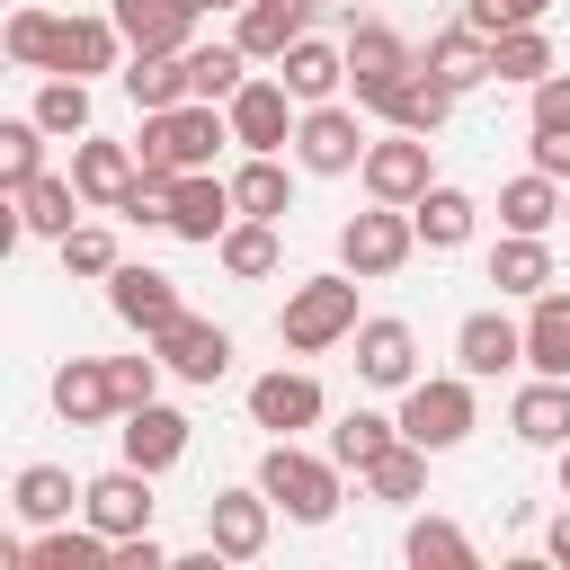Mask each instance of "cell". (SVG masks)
<instances>
[{
  "mask_svg": "<svg viewBox=\"0 0 570 570\" xmlns=\"http://www.w3.org/2000/svg\"><path fill=\"white\" fill-rule=\"evenodd\" d=\"M160 347L151 356H107V383H116V410H142V401H160Z\"/></svg>",
  "mask_w": 570,
  "mask_h": 570,
  "instance_id": "7dc6e473",
  "label": "cell"
},
{
  "mask_svg": "<svg viewBox=\"0 0 570 570\" xmlns=\"http://www.w3.org/2000/svg\"><path fill=\"white\" fill-rule=\"evenodd\" d=\"M214 9H249V0H214Z\"/></svg>",
  "mask_w": 570,
  "mask_h": 570,
  "instance_id": "9f6ffc18",
  "label": "cell"
},
{
  "mask_svg": "<svg viewBox=\"0 0 570 570\" xmlns=\"http://www.w3.org/2000/svg\"><path fill=\"white\" fill-rule=\"evenodd\" d=\"M116 570H169V543H160L151 525H142V534H125V543H116Z\"/></svg>",
  "mask_w": 570,
  "mask_h": 570,
  "instance_id": "f907efd6",
  "label": "cell"
},
{
  "mask_svg": "<svg viewBox=\"0 0 570 570\" xmlns=\"http://www.w3.org/2000/svg\"><path fill=\"white\" fill-rule=\"evenodd\" d=\"M410 249H419V223H410V205H365V214H347L338 223V267L347 276H401L410 267Z\"/></svg>",
  "mask_w": 570,
  "mask_h": 570,
  "instance_id": "5b68a950",
  "label": "cell"
},
{
  "mask_svg": "<svg viewBox=\"0 0 570 570\" xmlns=\"http://www.w3.org/2000/svg\"><path fill=\"white\" fill-rule=\"evenodd\" d=\"M472 214H481V205H472L463 187H445V178L410 205V223H419V240H428V249H463V240H472Z\"/></svg>",
  "mask_w": 570,
  "mask_h": 570,
  "instance_id": "d590c367",
  "label": "cell"
},
{
  "mask_svg": "<svg viewBox=\"0 0 570 570\" xmlns=\"http://www.w3.org/2000/svg\"><path fill=\"white\" fill-rule=\"evenodd\" d=\"M80 517L98 525V534H142L151 525V472L142 463H116V472H98V481H80Z\"/></svg>",
  "mask_w": 570,
  "mask_h": 570,
  "instance_id": "7c38bea8",
  "label": "cell"
},
{
  "mask_svg": "<svg viewBox=\"0 0 570 570\" xmlns=\"http://www.w3.org/2000/svg\"><path fill=\"white\" fill-rule=\"evenodd\" d=\"M116 53H134L116 18H62V27H53V53H45V71H71V80H89V71H116Z\"/></svg>",
  "mask_w": 570,
  "mask_h": 570,
  "instance_id": "d6986e66",
  "label": "cell"
},
{
  "mask_svg": "<svg viewBox=\"0 0 570 570\" xmlns=\"http://www.w3.org/2000/svg\"><path fill=\"white\" fill-rule=\"evenodd\" d=\"M125 98H134L142 116L187 107V53H134V62H125Z\"/></svg>",
  "mask_w": 570,
  "mask_h": 570,
  "instance_id": "836d02e7",
  "label": "cell"
},
{
  "mask_svg": "<svg viewBox=\"0 0 570 570\" xmlns=\"http://www.w3.org/2000/svg\"><path fill=\"white\" fill-rule=\"evenodd\" d=\"M356 285L365 276H303L294 294H285V321H276V338L294 347V356H321V347H338V338H356Z\"/></svg>",
  "mask_w": 570,
  "mask_h": 570,
  "instance_id": "7a4b0ae2",
  "label": "cell"
},
{
  "mask_svg": "<svg viewBox=\"0 0 570 570\" xmlns=\"http://www.w3.org/2000/svg\"><path fill=\"white\" fill-rule=\"evenodd\" d=\"M312 9H321V0H249L240 27H232V45H240L249 62H276L294 36H312Z\"/></svg>",
  "mask_w": 570,
  "mask_h": 570,
  "instance_id": "484cf974",
  "label": "cell"
},
{
  "mask_svg": "<svg viewBox=\"0 0 570 570\" xmlns=\"http://www.w3.org/2000/svg\"><path fill=\"white\" fill-rule=\"evenodd\" d=\"M321 383L303 374V365H276V374H258L249 383V428H267V436H294V428H321Z\"/></svg>",
  "mask_w": 570,
  "mask_h": 570,
  "instance_id": "2e32d148",
  "label": "cell"
},
{
  "mask_svg": "<svg viewBox=\"0 0 570 570\" xmlns=\"http://www.w3.org/2000/svg\"><path fill=\"white\" fill-rule=\"evenodd\" d=\"M401 71H419V53H410L383 18H356V27H347V89H356V107H365V116L383 107V89H392Z\"/></svg>",
  "mask_w": 570,
  "mask_h": 570,
  "instance_id": "30bf717a",
  "label": "cell"
},
{
  "mask_svg": "<svg viewBox=\"0 0 570 570\" xmlns=\"http://www.w3.org/2000/svg\"><path fill=\"white\" fill-rule=\"evenodd\" d=\"M543 71H552V36H543V18H534V27H499V36H490V80L534 89Z\"/></svg>",
  "mask_w": 570,
  "mask_h": 570,
  "instance_id": "d6a6232c",
  "label": "cell"
},
{
  "mask_svg": "<svg viewBox=\"0 0 570 570\" xmlns=\"http://www.w3.org/2000/svg\"><path fill=\"white\" fill-rule=\"evenodd\" d=\"M525 116H534V134H570V71H543L525 89Z\"/></svg>",
  "mask_w": 570,
  "mask_h": 570,
  "instance_id": "c3c4849f",
  "label": "cell"
},
{
  "mask_svg": "<svg viewBox=\"0 0 570 570\" xmlns=\"http://www.w3.org/2000/svg\"><path fill=\"white\" fill-rule=\"evenodd\" d=\"M232 205L258 214V223H285V214H294V169H285L276 151H249V160L232 169Z\"/></svg>",
  "mask_w": 570,
  "mask_h": 570,
  "instance_id": "f546056e",
  "label": "cell"
},
{
  "mask_svg": "<svg viewBox=\"0 0 570 570\" xmlns=\"http://www.w3.org/2000/svg\"><path fill=\"white\" fill-rule=\"evenodd\" d=\"M71 178H80V196H89L98 214H116L125 187L142 178V160H134V142H98V134H80V142H71Z\"/></svg>",
  "mask_w": 570,
  "mask_h": 570,
  "instance_id": "ffe728a7",
  "label": "cell"
},
{
  "mask_svg": "<svg viewBox=\"0 0 570 570\" xmlns=\"http://www.w3.org/2000/svg\"><path fill=\"white\" fill-rule=\"evenodd\" d=\"M401 552H410V570H472V534L454 517H419L401 534Z\"/></svg>",
  "mask_w": 570,
  "mask_h": 570,
  "instance_id": "b9f144b4",
  "label": "cell"
},
{
  "mask_svg": "<svg viewBox=\"0 0 570 570\" xmlns=\"http://www.w3.org/2000/svg\"><path fill=\"white\" fill-rule=\"evenodd\" d=\"M258 490H267L294 525H330V508H338V463H330V454H303L294 436H276V445L258 454Z\"/></svg>",
  "mask_w": 570,
  "mask_h": 570,
  "instance_id": "3957f363",
  "label": "cell"
},
{
  "mask_svg": "<svg viewBox=\"0 0 570 570\" xmlns=\"http://www.w3.org/2000/svg\"><path fill=\"white\" fill-rule=\"evenodd\" d=\"M214 258H223V276H240V285H258V276H276V223H258V214H240L223 240H214Z\"/></svg>",
  "mask_w": 570,
  "mask_h": 570,
  "instance_id": "ab89813d",
  "label": "cell"
},
{
  "mask_svg": "<svg viewBox=\"0 0 570 570\" xmlns=\"http://www.w3.org/2000/svg\"><path fill=\"white\" fill-rule=\"evenodd\" d=\"M543 552H552V561H561V570H570V508H561V517H552V525H543Z\"/></svg>",
  "mask_w": 570,
  "mask_h": 570,
  "instance_id": "f5cc1de1",
  "label": "cell"
},
{
  "mask_svg": "<svg viewBox=\"0 0 570 570\" xmlns=\"http://www.w3.org/2000/svg\"><path fill=\"white\" fill-rule=\"evenodd\" d=\"M552 0H463V27H481V36H499V27H534Z\"/></svg>",
  "mask_w": 570,
  "mask_h": 570,
  "instance_id": "681fc988",
  "label": "cell"
},
{
  "mask_svg": "<svg viewBox=\"0 0 570 570\" xmlns=\"http://www.w3.org/2000/svg\"><path fill=\"white\" fill-rule=\"evenodd\" d=\"M276 80L303 98V107H321V98H338L347 89V45H321V36H294L285 53H276Z\"/></svg>",
  "mask_w": 570,
  "mask_h": 570,
  "instance_id": "603a6c76",
  "label": "cell"
},
{
  "mask_svg": "<svg viewBox=\"0 0 570 570\" xmlns=\"http://www.w3.org/2000/svg\"><path fill=\"white\" fill-rule=\"evenodd\" d=\"M232 223H240V205H232V178H214V169H178V178H169V232H178V240L214 249Z\"/></svg>",
  "mask_w": 570,
  "mask_h": 570,
  "instance_id": "8fae6325",
  "label": "cell"
},
{
  "mask_svg": "<svg viewBox=\"0 0 570 570\" xmlns=\"http://www.w3.org/2000/svg\"><path fill=\"white\" fill-rule=\"evenodd\" d=\"M525 365L534 374H570V294H534V312H525Z\"/></svg>",
  "mask_w": 570,
  "mask_h": 570,
  "instance_id": "1f68e13d",
  "label": "cell"
},
{
  "mask_svg": "<svg viewBox=\"0 0 570 570\" xmlns=\"http://www.w3.org/2000/svg\"><path fill=\"white\" fill-rule=\"evenodd\" d=\"M53 249H62V276H116V267H125V249H116L107 223H71Z\"/></svg>",
  "mask_w": 570,
  "mask_h": 570,
  "instance_id": "ee69618b",
  "label": "cell"
},
{
  "mask_svg": "<svg viewBox=\"0 0 570 570\" xmlns=\"http://www.w3.org/2000/svg\"><path fill=\"white\" fill-rule=\"evenodd\" d=\"M27 570H116V534H98V525H36V543H27Z\"/></svg>",
  "mask_w": 570,
  "mask_h": 570,
  "instance_id": "83f0119b",
  "label": "cell"
},
{
  "mask_svg": "<svg viewBox=\"0 0 570 570\" xmlns=\"http://www.w3.org/2000/svg\"><path fill=\"white\" fill-rule=\"evenodd\" d=\"M107 303H116V321L125 330H142V338H160L187 303H178V276H160V267H142V258H125L116 276H107Z\"/></svg>",
  "mask_w": 570,
  "mask_h": 570,
  "instance_id": "4fadbf2b",
  "label": "cell"
},
{
  "mask_svg": "<svg viewBox=\"0 0 570 570\" xmlns=\"http://www.w3.org/2000/svg\"><path fill=\"white\" fill-rule=\"evenodd\" d=\"M508 428H517V445H570V374H534L517 401H508Z\"/></svg>",
  "mask_w": 570,
  "mask_h": 570,
  "instance_id": "7402d4cb",
  "label": "cell"
},
{
  "mask_svg": "<svg viewBox=\"0 0 570 570\" xmlns=\"http://www.w3.org/2000/svg\"><path fill=\"white\" fill-rule=\"evenodd\" d=\"M107 18L125 27L134 53H187V27H196L187 0H107Z\"/></svg>",
  "mask_w": 570,
  "mask_h": 570,
  "instance_id": "d4e9b609",
  "label": "cell"
},
{
  "mask_svg": "<svg viewBox=\"0 0 570 570\" xmlns=\"http://www.w3.org/2000/svg\"><path fill=\"white\" fill-rule=\"evenodd\" d=\"M267 534H276V499L249 481V490H214L205 499V543L223 552V561H258L267 552Z\"/></svg>",
  "mask_w": 570,
  "mask_h": 570,
  "instance_id": "9c48e42d",
  "label": "cell"
},
{
  "mask_svg": "<svg viewBox=\"0 0 570 570\" xmlns=\"http://www.w3.org/2000/svg\"><path fill=\"white\" fill-rule=\"evenodd\" d=\"M187 9H196V18H205V9H214V0H187Z\"/></svg>",
  "mask_w": 570,
  "mask_h": 570,
  "instance_id": "11a10c76",
  "label": "cell"
},
{
  "mask_svg": "<svg viewBox=\"0 0 570 570\" xmlns=\"http://www.w3.org/2000/svg\"><path fill=\"white\" fill-rule=\"evenodd\" d=\"M490 285H499V294H525V303H534V294L552 285V249H543V232H508V240L490 249Z\"/></svg>",
  "mask_w": 570,
  "mask_h": 570,
  "instance_id": "4dcf8cb0",
  "label": "cell"
},
{
  "mask_svg": "<svg viewBox=\"0 0 570 570\" xmlns=\"http://www.w3.org/2000/svg\"><path fill=\"white\" fill-rule=\"evenodd\" d=\"M223 142H232V116H223L214 98H187V107L142 116L134 160H142L151 178H178V169H214V151H223Z\"/></svg>",
  "mask_w": 570,
  "mask_h": 570,
  "instance_id": "6da1fadb",
  "label": "cell"
},
{
  "mask_svg": "<svg viewBox=\"0 0 570 570\" xmlns=\"http://www.w3.org/2000/svg\"><path fill=\"white\" fill-rule=\"evenodd\" d=\"M401 445V419H383V410H347L338 428H330V463L338 472H365L374 454H392Z\"/></svg>",
  "mask_w": 570,
  "mask_h": 570,
  "instance_id": "8d00e7d4",
  "label": "cell"
},
{
  "mask_svg": "<svg viewBox=\"0 0 570 570\" xmlns=\"http://www.w3.org/2000/svg\"><path fill=\"white\" fill-rule=\"evenodd\" d=\"M561 196H570L561 178L525 169V178H508V187H499V223H508V232H552V223H561Z\"/></svg>",
  "mask_w": 570,
  "mask_h": 570,
  "instance_id": "e575fe53",
  "label": "cell"
},
{
  "mask_svg": "<svg viewBox=\"0 0 570 570\" xmlns=\"http://www.w3.org/2000/svg\"><path fill=\"white\" fill-rule=\"evenodd\" d=\"M365 116L347 107V98H321V107H303V125H294V160L312 169V178H347L356 160H365Z\"/></svg>",
  "mask_w": 570,
  "mask_h": 570,
  "instance_id": "8992f818",
  "label": "cell"
},
{
  "mask_svg": "<svg viewBox=\"0 0 570 570\" xmlns=\"http://www.w3.org/2000/svg\"><path fill=\"white\" fill-rule=\"evenodd\" d=\"M356 178H365V196H383V205H419V196L436 187V169H428V134H401V125H383V134L365 142Z\"/></svg>",
  "mask_w": 570,
  "mask_h": 570,
  "instance_id": "52a82bcc",
  "label": "cell"
},
{
  "mask_svg": "<svg viewBox=\"0 0 570 570\" xmlns=\"http://www.w3.org/2000/svg\"><path fill=\"white\" fill-rule=\"evenodd\" d=\"M187 410H169V401H142V410H125V428H116V445H125V463H142V472H169L178 454H187Z\"/></svg>",
  "mask_w": 570,
  "mask_h": 570,
  "instance_id": "ac0fdd59",
  "label": "cell"
},
{
  "mask_svg": "<svg viewBox=\"0 0 570 570\" xmlns=\"http://www.w3.org/2000/svg\"><path fill=\"white\" fill-rule=\"evenodd\" d=\"M45 169V125L36 116H0V187H27Z\"/></svg>",
  "mask_w": 570,
  "mask_h": 570,
  "instance_id": "f6af8a7d",
  "label": "cell"
},
{
  "mask_svg": "<svg viewBox=\"0 0 570 570\" xmlns=\"http://www.w3.org/2000/svg\"><path fill=\"white\" fill-rule=\"evenodd\" d=\"M249 80V53L240 45H187V98H214L232 107V89Z\"/></svg>",
  "mask_w": 570,
  "mask_h": 570,
  "instance_id": "60d3db41",
  "label": "cell"
},
{
  "mask_svg": "<svg viewBox=\"0 0 570 570\" xmlns=\"http://www.w3.org/2000/svg\"><path fill=\"white\" fill-rule=\"evenodd\" d=\"M419 62H428V71H436V80H445V89L463 98V89H481V80H490V36L454 18L445 36H428V53H419Z\"/></svg>",
  "mask_w": 570,
  "mask_h": 570,
  "instance_id": "f1b7e54d",
  "label": "cell"
},
{
  "mask_svg": "<svg viewBox=\"0 0 570 570\" xmlns=\"http://www.w3.org/2000/svg\"><path fill=\"white\" fill-rule=\"evenodd\" d=\"M356 383H374V392H410L419 383V330L410 321H356Z\"/></svg>",
  "mask_w": 570,
  "mask_h": 570,
  "instance_id": "9a60e30c",
  "label": "cell"
},
{
  "mask_svg": "<svg viewBox=\"0 0 570 570\" xmlns=\"http://www.w3.org/2000/svg\"><path fill=\"white\" fill-rule=\"evenodd\" d=\"M80 205H89V196H80V178H71V169H62V178H53V169H36L27 187H9V214H18L36 240H62V232L80 223Z\"/></svg>",
  "mask_w": 570,
  "mask_h": 570,
  "instance_id": "44dd1931",
  "label": "cell"
},
{
  "mask_svg": "<svg viewBox=\"0 0 570 570\" xmlns=\"http://www.w3.org/2000/svg\"><path fill=\"white\" fill-rule=\"evenodd\" d=\"M561 499H570V445H561Z\"/></svg>",
  "mask_w": 570,
  "mask_h": 570,
  "instance_id": "db71d44e",
  "label": "cell"
},
{
  "mask_svg": "<svg viewBox=\"0 0 570 570\" xmlns=\"http://www.w3.org/2000/svg\"><path fill=\"white\" fill-rule=\"evenodd\" d=\"M534 169L570 187V134H534Z\"/></svg>",
  "mask_w": 570,
  "mask_h": 570,
  "instance_id": "816d5d0a",
  "label": "cell"
},
{
  "mask_svg": "<svg viewBox=\"0 0 570 570\" xmlns=\"http://www.w3.org/2000/svg\"><path fill=\"white\" fill-rule=\"evenodd\" d=\"M356 481H365V499H383V508H410V499L428 490V445H410V436H401V445H392V454H374Z\"/></svg>",
  "mask_w": 570,
  "mask_h": 570,
  "instance_id": "74e56055",
  "label": "cell"
},
{
  "mask_svg": "<svg viewBox=\"0 0 570 570\" xmlns=\"http://www.w3.org/2000/svg\"><path fill=\"white\" fill-rule=\"evenodd\" d=\"M481 428V401H472V374H419L410 392H401V436L410 445H428V454H445V445H463Z\"/></svg>",
  "mask_w": 570,
  "mask_h": 570,
  "instance_id": "277c9868",
  "label": "cell"
},
{
  "mask_svg": "<svg viewBox=\"0 0 570 570\" xmlns=\"http://www.w3.org/2000/svg\"><path fill=\"white\" fill-rule=\"evenodd\" d=\"M151 347H160V365H169L178 383H223V374H232V330H223V321L178 312V321H169Z\"/></svg>",
  "mask_w": 570,
  "mask_h": 570,
  "instance_id": "5bb4252c",
  "label": "cell"
},
{
  "mask_svg": "<svg viewBox=\"0 0 570 570\" xmlns=\"http://www.w3.org/2000/svg\"><path fill=\"white\" fill-rule=\"evenodd\" d=\"M53 410H62L71 428L125 419V410H116V383H107V356H71V365H53Z\"/></svg>",
  "mask_w": 570,
  "mask_h": 570,
  "instance_id": "4316f807",
  "label": "cell"
},
{
  "mask_svg": "<svg viewBox=\"0 0 570 570\" xmlns=\"http://www.w3.org/2000/svg\"><path fill=\"white\" fill-rule=\"evenodd\" d=\"M561 223H570V196H561Z\"/></svg>",
  "mask_w": 570,
  "mask_h": 570,
  "instance_id": "6f0895ef",
  "label": "cell"
},
{
  "mask_svg": "<svg viewBox=\"0 0 570 570\" xmlns=\"http://www.w3.org/2000/svg\"><path fill=\"white\" fill-rule=\"evenodd\" d=\"M71 499H80V490H71V472H62V463H27V472L9 481V508H18L27 525H62V517H71Z\"/></svg>",
  "mask_w": 570,
  "mask_h": 570,
  "instance_id": "f35d334b",
  "label": "cell"
},
{
  "mask_svg": "<svg viewBox=\"0 0 570 570\" xmlns=\"http://www.w3.org/2000/svg\"><path fill=\"white\" fill-rule=\"evenodd\" d=\"M374 116H383V125H401V134H428V142H436V125L454 116V89L419 62V71H401V80L383 89V107H374Z\"/></svg>",
  "mask_w": 570,
  "mask_h": 570,
  "instance_id": "cb8c5ba5",
  "label": "cell"
},
{
  "mask_svg": "<svg viewBox=\"0 0 570 570\" xmlns=\"http://www.w3.org/2000/svg\"><path fill=\"white\" fill-rule=\"evenodd\" d=\"M223 116H232V142H240V151H285L294 125H303V98H294L285 80H240Z\"/></svg>",
  "mask_w": 570,
  "mask_h": 570,
  "instance_id": "ba28073f",
  "label": "cell"
},
{
  "mask_svg": "<svg viewBox=\"0 0 570 570\" xmlns=\"http://www.w3.org/2000/svg\"><path fill=\"white\" fill-rule=\"evenodd\" d=\"M45 134H89V80H71V71H45V89H36V107H27Z\"/></svg>",
  "mask_w": 570,
  "mask_h": 570,
  "instance_id": "7bdbcfd3",
  "label": "cell"
},
{
  "mask_svg": "<svg viewBox=\"0 0 570 570\" xmlns=\"http://www.w3.org/2000/svg\"><path fill=\"white\" fill-rule=\"evenodd\" d=\"M53 27H62L53 9H9V36H0V45H9V62H18V71H45V53H53Z\"/></svg>",
  "mask_w": 570,
  "mask_h": 570,
  "instance_id": "bcb514c9",
  "label": "cell"
},
{
  "mask_svg": "<svg viewBox=\"0 0 570 570\" xmlns=\"http://www.w3.org/2000/svg\"><path fill=\"white\" fill-rule=\"evenodd\" d=\"M454 365H463L472 383L525 365V321H508V312H463V330H454Z\"/></svg>",
  "mask_w": 570,
  "mask_h": 570,
  "instance_id": "e0dca14e",
  "label": "cell"
}]
</instances>
